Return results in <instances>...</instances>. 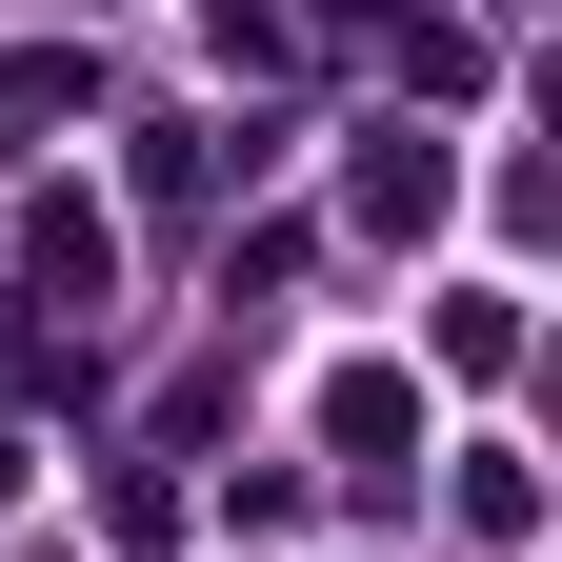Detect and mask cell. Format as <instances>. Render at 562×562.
I'll use <instances>...</instances> for the list:
<instances>
[{
	"label": "cell",
	"mask_w": 562,
	"mask_h": 562,
	"mask_svg": "<svg viewBox=\"0 0 562 562\" xmlns=\"http://www.w3.org/2000/svg\"><path fill=\"white\" fill-rule=\"evenodd\" d=\"M322 422H341V462H422V382H382V362H362V382H341Z\"/></svg>",
	"instance_id": "6da1fadb"
}]
</instances>
